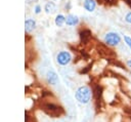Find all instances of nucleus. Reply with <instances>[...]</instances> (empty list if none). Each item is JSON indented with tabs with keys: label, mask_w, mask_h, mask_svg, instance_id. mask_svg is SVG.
<instances>
[{
	"label": "nucleus",
	"mask_w": 131,
	"mask_h": 122,
	"mask_svg": "<svg viewBox=\"0 0 131 122\" xmlns=\"http://www.w3.org/2000/svg\"><path fill=\"white\" fill-rule=\"evenodd\" d=\"M79 23V18L77 15H74V14H69L67 15L66 17V24L69 25V26H75Z\"/></svg>",
	"instance_id": "obj_6"
},
{
	"label": "nucleus",
	"mask_w": 131,
	"mask_h": 122,
	"mask_svg": "<svg viewBox=\"0 0 131 122\" xmlns=\"http://www.w3.org/2000/svg\"><path fill=\"white\" fill-rule=\"evenodd\" d=\"M124 40H125V43L127 44V46L130 48L131 50V38L128 37V36H124Z\"/></svg>",
	"instance_id": "obj_11"
},
{
	"label": "nucleus",
	"mask_w": 131,
	"mask_h": 122,
	"mask_svg": "<svg viewBox=\"0 0 131 122\" xmlns=\"http://www.w3.org/2000/svg\"><path fill=\"white\" fill-rule=\"evenodd\" d=\"M55 8H56V6H55V4H54L53 2H47V3L45 4V11H46L47 13H52V12H54V11H55Z\"/></svg>",
	"instance_id": "obj_9"
},
{
	"label": "nucleus",
	"mask_w": 131,
	"mask_h": 122,
	"mask_svg": "<svg viewBox=\"0 0 131 122\" xmlns=\"http://www.w3.org/2000/svg\"><path fill=\"white\" fill-rule=\"evenodd\" d=\"M104 1H106V2L110 3V4H114V3L116 2V0H104Z\"/></svg>",
	"instance_id": "obj_14"
},
{
	"label": "nucleus",
	"mask_w": 131,
	"mask_h": 122,
	"mask_svg": "<svg viewBox=\"0 0 131 122\" xmlns=\"http://www.w3.org/2000/svg\"><path fill=\"white\" fill-rule=\"evenodd\" d=\"M125 21H126L127 23L131 24V11H130V12H128V13L125 15Z\"/></svg>",
	"instance_id": "obj_12"
},
{
	"label": "nucleus",
	"mask_w": 131,
	"mask_h": 122,
	"mask_svg": "<svg viewBox=\"0 0 131 122\" xmlns=\"http://www.w3.org/2000/svg\"><path fill=\"white\" fill-rule=\"evenodd\" d=\"M35 27H36L35 21L29 18V19H27V21L25 22V29H26V32H31V31H33V30L35 29Z\"/></svg>",
	"instance_id": "obj_8"
},
{
	"label": "nucleus",
	"mask_w": 131,
	"mask_h": 122,
	"mask_svg": "<svg viewBox=\"0 0 131 122\" xmlns=\"http://www.w3.org/2000/svg\"><path fill=\"white\" fill-rule=\"evenodd\" d=\"M75 97L76 99L82 104V105H86L91 100L92 97V90L87 86V85H83L77 88L76 92H75Z\"/></svg>",
	"instance_id": "obj_1"
},
{
	"label": "nucleus",
	"mask_w": 131,
	"mask_h": 122,
	"mask_svg": "<svg viewBox=\"0 0 131 122\" xmlns=\"http://www.w3.org/2000/svg\"><path fill=\"white\" fill-rule=\"evenodd\" d=\"M104 42L106 45L116 46L121 42V36L116 32H108L104 36Z\"/></svg>",
	"instance_id": "obj_2"
},
{
	"label": "nucleus",
	"mask_w": 131,
	"mask_h": 122,
	"mask_svg": "<svg viewBox=\"0 0 131 122\" xmlns=\"http://www.w3.org/2000/svg\"><path fill=\"white\" fill-rule=\"evenodd\" d=\"M126 64H127V66H128V68H130V69H131V59H128Z\"/></svg>",
	"instance_id": "obj_15"
},
{
	"label": "nucleus",
	"mask_w": 131,
	"mask_h": 122,
	"mask_svg": "<svg viewBox=\"0 0 131 122\" xmlns=\"http://www.w3.org/2000/svg\"><path fill=\"white\" fill-rule=\"evenodd\" d=\"M56 60L60 66H67L72 60V55L68 51H60L56 55Z\"/></svg>",
	"instance_id": "obj_3"
},
{
	"label": "nucleus",
	"mask_w": 131,
	"mask_h": 122,
	"mask_svg": "<svg viewBox=\"0 0 131 122\" xmlns=\"http://www.w3.org/2000/svg\"><path fill=\"white\" fill-rule=\"evenodd\" d=\"M40 10H41V7H40L39 5H37V6L35 7V12H36V13H39Z\"/></svg>",
	"instance_id": "obj_13"
},
{
	"label": "nucleus",
	"mask_w": 131,
	"mask_h": 122,
	"mask_svg": "<svg viewBox=\"0 0 131 122\" xmlns=\"http://www.w3.org/2000/svg\"><path fill=\"white\" fill-rule=\"evenodd\" d=\"M96 7V3L94 0H84V8L87 11H93Z\"/></svg>",
	"instance_id": "obj_7"
},
{
	"label": "nucleus",
	"mask_w": 131,
	"mask_h": 122,
	"mask_svg": "<svg viewBox=\"0 0 131 122\" xmlns=\"http://www.w3.org/2000/svg\"><path fill=\"white\" fill-rule=\"evenodd\" d=\"M66 23V17L62 14H57L55 17V25L58 27H61Z\"/></svg>",
	"instance_id": "obj_10"
},
{
	"label": "nucleus",
	"mask_w": 131,
	"mask_h": 122,
	"mask_svg": "<svg viewBox=\"0 0 131 122\" xmlns=\"http://www.w3.org/2000/svg\"><path fill=\"white\" fill-rule=\"evenodd\" d=\"M124 1H125V2L130 6V8H131V0H124Z\"/></svg>",
	"instance_id": "obj_16"
},
{
	"label": "nucleus",
	"mask_w": 131,
	"mask_h": 122,
	"mask_svg": "<svg viewBox=\"0 0 131 122\" xmlns=\"http://www.w3.org/2000/svg\"><path fill=\"white\" fill-rule=\"evenodd\" d=\"M80 38L83 43H87L91 39V31L88 29H84L80 32Z\"/></svg>",
	"instance_id": "obj_5"
},
{
	"label": "nucleus",
	"mask_w": 131,
	"mask_h": 122,
	"mask_svg": "<svg viewBox=\"0 0 131 122\" xmlns=\"http://www.w3.org/2000/svg\"><path fill=\"white\" fill-rule=\"evenodd\" d=\"M46 80H47L48 84L55 85V84H57V82L59 81V78H58L57 74H56L54 71L50 70V71H48L47 74H46Z\"/></svg>",
	"instance_id": "obj_4"
}]
</instances>
